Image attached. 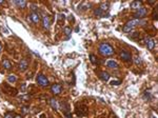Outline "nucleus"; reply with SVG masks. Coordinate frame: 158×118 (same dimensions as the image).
I'll return each instance as SVG.
<instances>
[{"instance_id": "obj_1", "label": "nucleus", "mask_w": 158, "mask_h": 118, "mask_svg": "<svg viewBox=\"0 0 158 118\" xmlns=\"http://www.w3.org/2000/svg\"><path fill=\"white\" fill-rule=\"evenodd\" d=\"M147 23L146 20H141V19H132L130 21L125 23V25L123 27V32L125 33H130L132 32V30H133L135 27H137V25H144Z\"/></svg>"}, {"instance_id": "obj_2", "label": "nucleus", "mask_w": 158, "mask_h": 118, "mask_svg": "<svg viewBox=\"0 0 158 118\" xmlns=\"http://www.w3.org/2000/svg\"><path fill=\"white\" fill-rule=\"evenodd\" d=\"M99 53L103 56H112L114 55V49L111 44H109L107 42H102L99 45Z\"/></svg>"}, {"instance_id": "obj_3", "label": "nucleus", "mask_w": 158, "mask_h": 118, "mask_svg": "<svg viewBox=\"0 0 158 118\" xmlns=\"http://www.w3.org/2000/svg\"><path fill=\"white\" fill-rule=\"evenodd\" d=\"M37 82L39 85L41 86H47L49 85V80H47V78L43 75V74H39L37 76Z\"/></svg>"}, {"instance_id": "obj_4", "label": "nucleus", "mask_w": 158, "mask_h": 118, "mask_svg": "<svg viewBox=\"0 0 158 118\" xmlns=\"http://www.w3.org/2000/svg\"><path fill=\"white\" fill-rule=\"evenodd\" d=\"M147 8L146 7H140V8H138L137 11L135 12V14H134V16H135V18L134 19H140V18H143L144 16L147 15Z\"/></svg>"}, {"instance_id": "obj_5", "label": "nucleus", "mask_w": 158, "mask_h": 118, "mask_svg": "<svg viewBox=\"0 0 158 118\" xmlns=\"http://www.w3.org/2000/svg\"><path fill=\"white\" fill-rule=\"evenodd\" d=\"M144 41H146V45H147V47H148L149 50H150V51L154 50V47H155V41L153 40L151 37H147Z\"/></svg>"}, {"instance_id": "obj_6", "label": "nucleus", "mask_w": 158, "mask_h": 118, "mask_svg": "<svg viewBox=\"0 0 158 118\" xmlns=\"http://www.w3.org/2000/svg\"><path fill=\"white\" fill-rule=\"evenodd\" d=\"M120 58L124 61H130V60H132V55L126 51H121L120 52Z\"/></svg>"}, {"instance_id": "obj_7", "label": "nucleus", "mask_w": 158, "mask_h": 118, "mask_svg": "<svg viewBox=\"0 0 158 118\" xmlns=\"http://www.w3.org/2000/svg\"><path fill=\"white\" fill-rule=\"evenodd\" d=\"M18 68H19V70L20 71H22V72H24L26 69L29 68V62H28V60L26 59H22L19 62V64H18Z\"/></svg>"}, {"instance_id": "obj_8", "label": "nucleus", "mask_w": 158, "mask_h": 118, "mask_svg": "<svg viewBox=\"0 0 158 118\" xmlns=\"http://www.w3.org/2000/svg\"><path fill=\"white\" fill-rule=\"evenodd\" d=\"M51 91H52V93H53V94L58 95V94L61 93V85L58 84V83L53 84V85H52V88H51Z\"/></svg>"}, {"instance_id": "obj_9", "label": "nucleus", "mask_w": 158, "mask_h": 118, "mask_svg": "<svg viewBox=\"0 0 158 118\" xmlns=\"http://www.w3.org/2000/svg\"><path fill=\"white\" fill-rule=\"evenodd\" d=\"M61 108H62V110H63V113H64V115H67V116H71L70 115V106H69V103L67 101H63L62 103H61Z\"/></svg>"}, {"instance_id": "obj_10", "label": "nucleus", "mask_w": 158, "mask_h": 118, "mask_svg": "<svg viewBox=\"0 0 158 118\" xmlns=\"http://www.w3.org/2000/svg\"><path fill=\"white\" fill-rule=\"evenodd\" d=\"M50 104H51V107L54 109L55 111L59 110V102H58V100H56L55 98H51L50 99Z\"/></svg>"}, {"instance_id": "obj_11", "label": "nucleus", "mask_w": 158, "mask_h": 118, "mask_svg": "<svg viewBox=\"0 0 158 118\" xmlns=\"http://www.w3.org/2000/svg\"><path fill=\"white\" fill-rule=\"evenodd\" d=\"M30 17H31V20H32L34 23H38L39 21H40V16H39V14H37V13H32Z\"/></svg>"}, {"instance_id": "obj_12", "label": "nucleus", "mask_w": 158, "mask_h": 118, "mask_svg": "<svg viewBox=\"0 0 158 118\" xmlns=\"http://www.w3.org/2000/svg\"><path fill=\"white\" fill-rule=\"evenodd\" d=\"M42 24H43V28L45 30H47L50 28V17L49 16H44L42 19Z\"/></svg>"}, {"instance_id": "obj_13", "label": "nucleus", "mask_w": 158, "mask_h": 118, "mask_svg": "<svg viewBox=\"0 0 158 118\" xmlns=\"http://www.w3.org/2000/svg\"><path fill=\"white\" fill-rule=\"evenodd\" d=\"M99 77H100V79L103 80V81H108L110 79V75H109V73H107V72H100L99 73Z\"/></svg>"}, {"instance_id": "obj_14", "label": "nucleus", "mask_w": 158, "mask_h": 118, "mask_svg": "<svg viewBox=\"0 0 158 118\" xmlns=\"http://www.w3.org/2000/svg\"><path fill=\"white\" fill-rule=\"evenodd\" d=\"M2 67L4 69H6V70H11L12 69V64L10 62V60H8V59H3L2 60Z\"/></svg>"}, {"instance_id": "obj_15", "label": "nucleus", "mask_w": 158, "mask_h": 118, "mask_svg": "<svg viewBox=\"0 0 158 118\" xmlns=\"http://www.w3.org/2000/svg\"><path fill=\"white\" fill-rule=\"evenodd\" d=\"M14 3L16 4V5H18L20 8H24L26 6V1H25V0H16V1H14Z\"/></svg>"}, {"instance_id": "obj_16", "label": "nucleus", "mask_w": 158, "mask_h": 118, "mask_svg": "<svg viewBox=\"0 0 158 118\" xmlns=\"http://www.w3.org/2000/svg\"><path fill=\"white\" fill-rule=\"evenodd\" d=\"M142 5V2L141 1H134L131 3V7L134 8V10H138V8H140Z\"/></svg>"}, {"instance_id": "obj_17", "label": "nucleus", "mask_w": 158, "mask_h": 118, "mask_svg": "<svg viewBox=\"0 0 158 118\" xmlns=\"http://www.w3.org/2000/svg\"><path fill=\"white\" fill-rule=\"evenodd\" d=\"M107 65H108V68H110V69H118L117 62H115V61H113V60H109L107 62Z\"/></svg>"}, {"instance_id": "obj_18", "label": "nucleus", "mask_w": 158, "mask_h": 118, "mask_svg": "<svg viewBox=\"0 0 158 118\" xmlns=\"http://www.w3.org/2000/svg\"><path fill=\"white\" fill-rule=\"evenodd\" d=\"M94 14H95L96 17H100V18L104 16V13H103L101 10H100V8H96V10L94 11Z\"/></svg>"}, {"instance_id": "obj_19", "label": "nucleus", "mask_w": 158, "mask_h": 118, "mask_svg": "<svg viewBox=\"0 0 158 118\" xmlns=\"http://www.w3.org/2000/svg\"><path fill=\"white\" fill-rule=\"evenodd\" d=\"M109 7H110V4L109 3H107V2H102L101 4H100V10H101L102 12H104V11H108L109 10Z\"/></svg>"}, {"instance_id": "obj_20", "label": "nucleus", "mask_w": 158, "mask_h": 118, "mask_svg": "<svg viewBox=\"0 0 158 118\" xmlns=\"http://www.w3.org/2000/svg\"><path fill=\"white\" fill-rule=\"evenodd\" d=\"M63 32H64V34L67 35L68 37H70V36H71V34H72V30H71V28H70V27H65L63 29Z\"/></svg>"}, {"instance_id": "obj_21", "label": "nucleus", "mask_w": 158, "mask_h": 118, "mask_svg": "<svg viewBox=\"0 0 158 118\" xmlns=\"http://www.w3.org/2000/svg\"><path fill=\"white\" fill-rule=\"evenodd\" d=\"M7 80L8 82H12V83H14V82L17 81V76L16 75H10L7 77Z\"/></svg>"}, {"instance_id": "obj_22", "label": "nucleus", "mask_w": 158, "mask_h": 118, "mask_svg": "<svg viewBox=\"0 0 158 118\" xmlns=\"http://www.w3.org/2000/svg\"><path fill=\"white\" fill-rule=\"evenodd\" d=\"M134 62L137 64V65H139L140 63L142 62V60H141V58H140L139 56H135V57H134Z\"/></svg>"}, {"instance_id": "obj_23", "label": "nucleus", "mask_w": 158, "mask_h": 118, "mask_svg": "<svg viewBox=\"0 0 158 118\" xmlns=\"http://www.w3.org/2000/svg\"><path fill=\"white\" fill-rule=\"evenodd\" d=\"M90 59H91V62L92 63H94V64H96L97 63V58H96V56L95 55H90Z\"/></svg>"}, {"instance_id": "obj_24", "label": "nucleus", "mask_w": 158, "mask_h": 118, "mask_svg": "<svg viewBox=\"0 0 158 118\" xmlns=\"http://www.w3.org/2000/svg\"><path fill=\"white\" fill-rule=\"evenodd\" d=\"M4 118H14V115H13L12 112H7V113H5V115H4Z\"/></svg>"}, {"instance_id": "obj_25", "label": "nucleus", "mask_w": 158, "mask_h": 118, "mask_svg": "<svg viewBox=\"0 0 158 118\" xmlns=\"http://www.w3.org/2000/svg\"><path fill=\"white\" fill-rule=\"evenodd\" d=\"M121 83V81L120 80H114L111 82V85H119Z\"/></svg>"}, {"instance_id": "obj_26", "label": "nucleus", "mask_w": 158, "mask_h": 118, "mask_svg": "<svg viewBox=\"0 0 158 118\" xmlns=\"http://www.w3.org/2000/svg\"><path fill=\"white\" fill-rule=\"evenodd\" d=\"M29 107H23L22 108V110H21V111H22V113H23V114H28V113H29Z\"/></svg>"}, {"instance_id": "obj_27", "label": "nucleus", "mask_w": 158, "mask_h": 118, "mask_svg": "<svg viewBox=\"0 0 158 118\" xmlns=\"http://www.w3.org/2000/svg\"><path fill=\"white\" fill-rule=\"evenodd\" d=\"M31 7H32V10L34 11V13H36V11H37V6L35 5V4H31Z\"/></svg>"}, {"instance_id": "obj_28", "label": "nucleus", "mask_w": 158, "mask_h": 118, "mask_svg": "<svg viewBox=\"0 0 158 118\" xmlns=\"http://www.w3.org/2000/svg\"><path fill=\"white\" fill-rule=\"evenodd\" d=\"M144 93H146V96H147V99H151V93L150 92H144Z\"/></svg>"}, {"instance_id": "obj_29", "label": "nucleus", "mask_w": 158, "mask_h": 118, "mask_svg": "<svg viewBox=\"0 0 158 118\" xmlns=\"http://www.w3.org/2000/svg\"><path fill=\"white\" fill-rule=\"evenodd\" d=\"M153 18L154 19L157 18V10H154V12H153Z\"/></svg>"}, {"instance_id": "obj_30", "label": "nucleus", "mask_w": 158, "mask_h": 118, "mask_svg": "<svg viewBox=\"0 0 158 118\" xmlns=\"http://www.w3.org/2000/svg\"><path fill=\"white\" fill-rule=\"evenodd\" d=\"M131 38H136V37H138V33H134L132 36H130Z\"/></svg>"}, {"instance_id": "obj_31", "label": "nucleus", "mask_w": 158, "mask_h": 118, "mask_svg": "<svg viewBox=\"0 0 158 118\" xmlns=\"http://www.w3.org/2000/svg\"><path fill=\"white\" fill-rule=\"evenodd\" d=\"M21 90H22L23 92L25 91V84H24V83H23V85H21Z\"/></svg>"}, {"instance_id": "obj_32", "label": "nucleus", "mask_w": 158, "mask_h": 118, "mask_svg": "<svg viewBox=\"0 0 158 118\" xmlns=\"http://www.w3.org/2000/svg\"><path fill=\"white\" fill-rule=\"evenodd\" d=\"M14 118H22V117H21V116H20V115H16V116H15V117H14Z\"/></svg>"}, {"instance_id": "obj_33", "label": "nucleus", "mask_w": 158, "mask_h": 118, "mask_svg": "<svg viewBox=\"0 0 158 118\" xmlns=\"http://www.w3.org/2000/svg\"><path fill=\"white\" fill-rule=\"evenodd\" d=\"M1 51H2V45H1V43H0V53H1Z\"/></svg>"}]
</instances>
